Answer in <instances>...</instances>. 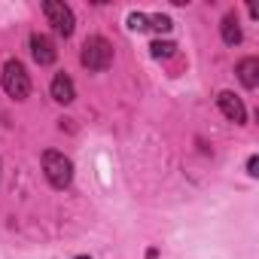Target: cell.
I'll return each mask as SVG.
<instances>
[{
	"instance_id": "6da1fadb",
	"label": "cell",
	"mask_w": 259,
	"mask_h": 259,
	"mask_svg": "<svg viewBox=\"0 0 259 259\" xmlns=\"http://www.w3.org/2000/svg\"><path fill=\"white\" fill-rule=\"evenodd\" d=\"M43 171H46V180L55 189H64L73 180V162L64 153H58V150H46L43 153Z\"/></svg>"
},
{
	"instance_id": "7a4b0ae2",
	"label": "cell",
	"mask_w": 259,
	"mask_h": 259,
	"mask_svg": "<svg viewBox=\"0 0 259 259\" xmlns=\"http://www.w3.org/2000/svg\"><path fill=\"white\" fill-rule=\"evenodd\" d=\"M4 92L10 98H16V101H25L31 95V76H28L25 64L16 61V58L4 64Z\"/></svg>"
},
{
	"instance_id": "3957f363",
	"label": "cell",
	"mask_w": 259,
	"mask_h": 259,
	"mask_svg": "<svg viewBox=\"0 0 259 259\" xmlns=\"http://www.w3.org/2000/svg\"><path fill=\"white\" fill-rule=\"evenodd\" d=\"M79 58H82V64L89 70H107L110 61H113V46L104 37H89L82 43V55Z\"/></svg>"
},
{
	"instance_id": "277c9868",
	"label": "cell",
	"mask_w": 259,
	"mask_h": 259,
	"mask_svg": "<svg viewBox=\"0 0 259 259\" xmlns=\"http://www.w3.org/2000/svg\"><path fill=\"white\" fill-rule=\"evenodd\" d=\"M43 13H46L49 25L55 28V34H61V37H70L73 34V10L67 4H61V0H46Z\"/></svg>"
},
{
	"instance_id": "5b68a950",
	"label": "cell",
	"mask_w": 259,
	"mask_h": 259,
	"mask_svg": "<svg viewBox=\"0 0 259 259\" xmlns=\"http://www.w3.org/2000/svg\"><path fill=\"white\" fill-rule=\"evenodd\" d=\"M31 55H34V61H37L40 67H49V64H55L58 49H55V43H52L46 34H34V37H31Z\"/></svg>"
},
{
	"instance_id": "8992f818",
	"label": "cell",
	"mask_w": 259,
	"mask_h": 259,
	"mask_svg": "<svg viewBox=\"0 0 259 259\" xmlns=\"http://www.w3.org/2000/svg\"><path fill=\"white\" fill-rule=\"evenodd\" d=\"M217 104H220L223 116L232 119L235 125H244V122H247V110H244V104H241V98H238L235 92H220V95H217Z\"/></svg>"
},
{
	"instance_id": "52a82bcc",
	"label": "cell",
	"mask_w": 259,
	"mask_h": 259,
	"mask_svg": "<svg viewBox=\"0 0 259 259\" xmlns=\"http://www.w3.org/2000/svg\"><path fill=\"white\" fill-rule=\"evenodd\" d=\"M52 98H55L58 104H70V101L76 98L73 79H70V76H64V73H58V76L52 79Z\"/></svg>"
},
{
	"instance_id": "ba28073f",
	"label": "cell",
	"mask_w": 259,
	"mask_h": 259,
	"mask_svg": "<svg viewBox=\"0 0 259 259\" xmlns=\"http://www.w3.org/2000/svg\"><path fill=\"white\" fill-rule=\"evenodd\" d=\"M238 79L247 85V89H256L259 85V58H244L238 64Z\"/></svg>"
},
{
	"instance_id": "9c48e42d",
	"label": "cell",
	"mask_w": 259,
	"mask_h": 259,
	"mask_svg": "<svg viewBox=\"0 0 259 259\" xmlns=\"http://www.w3.org/2000/svg\"><path fill=\"white\" fill-rule=\"evenodd\" d=\"M223 40L229 46H238L241 43V28H238V19L235 16H226L223 19Z\"/></svg>"
},
{
	"instance_id": "30bf717a",
	"label": "cell",
	"mask_w": 259,
	"mask_h": 259,
	"mask_svg": "<svg viewBox=\"0 0 259 259\" xmlns=\"http://www.w3.org/2000/svg\"><path fill=\"white\" fill-rule=\"evenodd\" d=\"M174 49H177V46H174L171 40H156V43L150 46L153 58H171V55H174Z\"/></svg>"
},
{
	"instance_id": "8fae6325",
	"label": "cell",
	"mask_w": 259,
	"mask_h": 259,
	"mask_svg": "<svg viewBox=\"0 0 259 259\" xmlns=\"http://www.w3.org/2000/svg\"><path fill=\"white\" fill-rule=\"evenodd\" d=\"M147 25H150L153 31H162V34H168V31L174 28V22H171L168 16H147Z\"/></svg>"
},
{
	"instance_id": "7c38bea8",
	"label": "cell",
	"mask_w": 259,
	"mask_h": 259,
	"mask_svg": "<svg viewBox=\"0 0 259 259\" xmlns=\"http://www.w3.org/2000/svg\"><path fill=\"white\" fill-rule=\"evenodd\" d=\"M128 28H132V31H147L150 25H147V16L144 13H132V16H128Z\"/></svg>"
},
{
	"instance_id": "4fadbf2b",
	"label": "cell",
	"mask_w": 259,
	"mask_h": 259,
	"mask_svg": "<svg viewBox=\"0 0 259 259\" xmlns=\"http://www.w3.org/2000/svg\"><path fill=\"white\" fill-rule=\"evenodd\" d=\"M256 165H259V162H256V156H250V159H247V174H250V177H256V174H259V171H256Z\"/></svg>"
},
{
	"instance_id": "5bb4252c",
	"label": "cell",
	"mask_w": 259,
	"mask_h": 259,
	"mask_svg": "<svg viewBox=\"0 0 259 259\" xmlns=\"http://www.w3.org/2000/svg\"><path fill=\"white\" fill-rule=\"evenodd\" d=\"M76 259H92V256H76Z\"/></svg>"
}]
</instances>
